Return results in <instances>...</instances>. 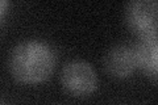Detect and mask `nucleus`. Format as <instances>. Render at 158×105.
Here are the masks:
<instances>
[{"label": "nucleus", "mask_w": 158, "mask_h": 105, "mask_svg": "<svg viewBox=\"0 0 158 105\" xmlns=\"http://www.w3.org/2000/svg\"><path fill=\"white\" fill-rule=\"evenodd\" d=\"M57 66V51L48 41L40 38L24 39L11 50L8 68L12 78L21 84L46 82Z\"/></svg>", "instance_id": "obj_1"}, {"label": "nucleus", "mask_w": 158, "mask_h": 105, "mask_svg": "<svg viewBox=\"0 0 158 105\" xmlns=\"http://www.w3.org/2000/svg\"><path fill=\"white\" fill-rule=\"evenodd\" d=\"M62 88L74 97H87L98 88V75L87 61L73 59L63 66L59 75Z\"/></svg>", "instance_id": "obj_2"}, {"label": "nucleus", "mask_w": 158, "mask_h": 105, "mask_svg": "<svg viewBox=\"0 0 158 105\" xmlns=\"http://www.w3.org/2000/svg\"><path fill=\"white\" fill-rule=\"evenodd\" d=\"M127 26L140 38L158 34V0H135L125 6Z\"/></svg>", "instance_id": "obj_3"}, {"label": "nucleus", "mask_w": 158, "mask_h": 105, "mask_svg": "<svg viewBox=\"0 0 158 105\" xmlns=\"http://www.w3.org/2000/svg\"><path fill=\"white\" fill-rule=\"evenodd\" d=\"M104 70L115 79H127L137 70V59L133 45L118 43L104 55Z\"/></svg>", "instance_id": "obj_4"}, {"label": "nucleus", "mask_w": 158, "mask_h": 105, "mask_svg": "<svg viewBox=\"0 0 158 105\" xmlns=\"http://www.w3.org/2000/svg\"><path fill=\"white\" fill-rule=\"evenodd\" d=\"M136 53L137 68L148 79L158 83V34L140 38L133 43Z\"/></svg>", "instance_id": "obj_5"}, {"label": "nucleus", "mask_w": 158, "mask_h": 105, "mask_svg": "<svg viewBox=\"0 0 158 105\" xmlns=\"http://www.w3.org/2000/svg\"><path fill=\"white\" fill-rule=\"evenodd\" d=\"M6 6H7V2H2V8H0V13H2V17L4 16V13H6Z\"/></svg>", "instance_id": "obj_6"}, {"label": "nucleus", "mask_w": 158, "mask_h": 105, "mask_svg": "<svg viewBox=\"0 0 158 105\" xmlns=\"http://www.w3.org/2000/svg\"><path fill=\"white\" fill-rule=\"evenodd\" d=\"M2 105H7V104H2Z\"/></svg>", "instance_id": "obj_7"}]
</instances>
